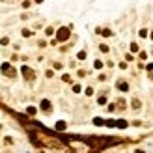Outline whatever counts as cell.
Instances as JSON below:
<instances>
[{"instance_id": "6da1fadb", "label": "cell", "mask_w": 153, "mask_h": 153, "mask_svg": "<svg viewBox=\"0 0 153 153\" xmlns=\"http://www.w3.org/2000/svg\"><path fill=\"white\" fill-rule=\"evenodd\" d=\"M67 36H69V30L67 28H62L58 32V39H67Z\"/></svg>"}, {"instance_id": "7a4b0ae2", "label": "cell", "mask_w": 153, "mask_h": 153, "mask_svg": "<svg viewBox=\"0 0 153 153\" xmlns=\"http://www.w3.org/2000/svg\"><path fill=\"white\" fill-rule=\"evenodd\" d=\"M2 71H4V73H9V77H13V75H15V71L9 67L8 63H4V65H2Z\"/></svg>"}, {"instance_id": "3957f363", "label": "cell", "mask_w": 153, "mask_h": 153, "mask_svg": "<svg viewBox=\"0 0 153 153\" xmlns=\"http://www.w3.org/2000/svg\"><path fill=\"white\" fill-rule=\"evenodd\" d=\"M49 105H51L49 101H43V103H41V106H43V110H49Z\"/></svg>"}, {"instance_id": "277c9868", "label": "cell", "mask_w": 153, "mask_h": 153, "mask_svg": "<svg viewBox=\"0 0 153 153\" xmlns=\"http://www.w3.org/2000/svg\"><path fill=\"white\" fill-rule=\"evenodd\" d=\"M118 86H120V90H123V92H125V90H127V84H125V82H120V84H118Z\"/></svg>"}, {"instance_id": "5b68a950", "label": "cell", "mask_w": 153, "mask_h": 153, "mask_svg": "<svg viewBox=\"0 0 153 153\" xmlns=\"http://www.w3.org/2000/svg\"><path fill=\"white\" fill-rule=\"evenodd\" d=\"M133 106H135V108H140V101L135 99V101H133Z\"/></svg>"}]
</instances>
